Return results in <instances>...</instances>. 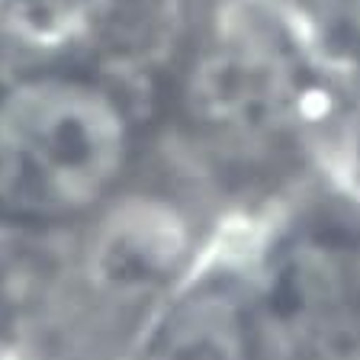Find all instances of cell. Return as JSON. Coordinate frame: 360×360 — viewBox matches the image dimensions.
Wrapping results in <instances>:
<instances>
[{"label": "cell", "instance_id": "3", "mask_svg": "<svg viewBox=\"0 0 360 360\" xmlns=\"http://www.w3.org/2000/svg\"><path fill=\"white\" fill-rule=\"evenodd\" d=\"M229 248L245 360H360V174L309 184Z\"/></svg>", "mask_w": 360, "mask_h": 360}, {"label": "cell", "instance_id": "1", "mask_svg": "<svg viewBox=\"0 0 360 360\" xmlns=\"http://www.w3.org/2000/svg\"><path fill=\"white\" fill-rule=\"evenodd\" d=\"M148 100L158 165L232 232L351 171L328 75L274 0H187Z\"/></svg>", "mask_w": 360, "mask_h": 360}, {"label": "cell", "instance_id": "4", "mask_svg": "<svg viewBox=\"0 0 360 360\" xmlns=\"http://www.w3.org/2000/svg\"><path fill=\"white\" fill-rule=\"evenodd\" d=\"M0 360H16V357H13V354H7L4 347H0Z\"/></svg>", "mask_w": 360, "mask_h": 360}, {"label": "cell", "instance_id": "2", "mask_svg": "<svg viewBox=\"0 0 360 360\" xmlns=\"http://www.w3.org/2000/svg\"><path fill=\"white\" fill-rule=\"evenodd\" d=\"M155 167L148 71L45 65L0 87V232H71Z\"/></svg>", "mask_w": 360, "mask_h": 360}]
</instances>
